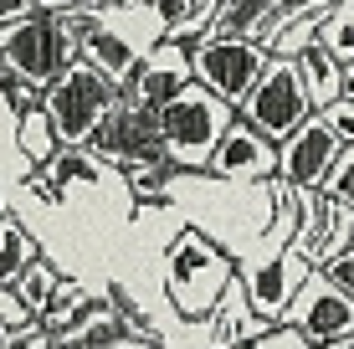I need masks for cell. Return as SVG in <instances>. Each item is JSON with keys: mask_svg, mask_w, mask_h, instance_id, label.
<instances>
[{"mask_svg": "<svg viewBox=\"0 0 354 349\" xmlns=\"http://www.w3.org/2000/svg\"><path fill=\"white\" fill-rule=\"evenodd\" d=\"M236 283V257L201 226H180L165 247V298L180 323H205L226 287Z\"/></svg>", "mask_w": 354, "mask_h": 349, "instance_id": "6da1fadb", "label": "cell"}, {"mask_svg": "<svg viewBox=\"0 0 354 349\" xmlns=\"http://www.w3.org/2000/svg\"><path fill=\"white\" fill-rule=\"evenodd\" d=\"M77 62H82L77 26H72L62 10H36L21 26L0 31V67L16 72V77H31L36 88H52Z\"/></svg>", "mask_w": 354, "mask_h": 349, "instance_id": "7a4b0ae2", "label": "cell"}, {"mask_svg": "<svg viewBox=\"0 0 354 349\" xmlns=\"http://www.w3.org/2000/svg\"><path fill=\"white\" fill-rule=\"evenodd\" d=\"M236 108L226 98H216L211 88H201V82H190L185 93H180L169 108H160V124H165V149L169 160L180 164V175L185 170H205L216 154V144L226 139V129L236 124Z\"/></svg>", "mask_w": 354, "mask_h": 349, "instance_id": "3957f363", "label": "cell"}, {"mask_svg": "<svg viewBox=\"0 0 354 349\" xmlns=\"http://www.w3.org/2000/svg\"><path fill=\"white\" fill-rule=\"evenodd\" d=\"M118 98H124V88L113 77H103L93 62H77L67 77H57L46 88V118L62 134V149H88V139L97 134V124Z\"/></svg>", "mask_w": 354, "mask_h": 349, "instance_id": "277c9868", "label": "cell"}, {"mask_svg": "<svg viewBox=\"0 0 354 349\" xmlns=\"http://www.w3.org/2000/svg\"><path fill=\"white\" fill-rule=\"evenodd\" d=\"M88 154H93L97 164H113L118 175L139 170V164L169 160L160 113H154V108H144V103H133L129 93H124V98L108 108V118L97 124V134L88 139Z\"/></svg>", "mask_w": 354, "mask_h": 349, "instance_id": "5b68a950", "label": "cell"}, {"mask_svg": "<svg viewBox=\"0 0 354 349\" xmlns=\"http://www.w3.org/2000/svg\"><path fill=\"white\" fill-rule=\"evenodd\" d=\"M236 113H241V124H252L257 134H267L272 144H283V139L298 134L319 108H313L308 88H303V77H298V62L272 57V67L262 72V82L252 88V98L241 103Z\"/></svg>", "mask_w": 354, "mask_h": 349, "instance_id": "8992f818", "label": "cell"}, {"mask_svg": "<svg viewBox=\"0 0 354 349\" xmlns=\"http://www.w3.org/2000/svg\"><path fill=\"white\" fill-rule=\"evenodd\" d=\"M195 82L211 88L216 98H226L231 108H241L252 98V88L262 82V72L272 67V52L262 41H231V36H201L190 46Z\"/></svg>", "mask_w": 354, "mask_h": 349, "instance_id": "52a82bcc", "label": "cell"}, {"mask_svg": "<svg viewBox=\"0 0 354 349\" xmlns=\"http://www.w3.org/2000/svg\"><path fill=\"white\" fill-rule=\"evenodd\" d=\"M236 272H241V283H247L252 308H257L267 323H283L288 308H292V298L303 293V283H308L319 267H313L298 247H283V252H272V257L236 262Z\"/></svg>", "mask_w": 354, "mask_h": 349, "instance_id": "ba28073f", "label": "cell"}, {"mask_svg": "<svg viewBox=\"0 0 354 349\" xmlns=\"http://www.w3.org/2000/svg\"><path fill=\"white\" fill-rule=\"evenodd\" d=\"M339 154H344V139L328 129L324 113H313L292 139L277 144V180H288V185L303 190V196H319Z\"/></svg>", "mask_w": 354, "mask_h": 349, "instance_id": "9c48e42d", "label": "cell"}, {"mask_svg": "<svg viewBox=\"0 0 354 349\" xmlns=\"http://www.w3.org/2000/svg\"><path fill=\"white\" fill-rule=\"evenodd\" d=\"M283 323L303 329L319 349L324 344H339V339H354V298L339 293L324 272H313V278L303 283V293L292 298V308H288Z\"/></svg>", "mask_w": 354, "mask_h": 349, "instance_id": "30bf717a", "label": "cell"}, {"mask_svg": "<svg viewBox=\"0 0 354 349\" xmlns=\"http://www.w3.org/2000/svg\"><path fill=\"white\" fill-rule=\"evenodd\" d=\"M195 82V62H190V46L185 41H165L160 46H149V52H144V62L133 67V77H129V98L133 103H144V108H154V113H160V108H169L180 98V93H185Z\"/></svg>", "mask_w": 354, "mask_h": 349, "instance_id": "8fae6325", "label": "cell"}, {"mask_svg": "<svg viewBox=\"0 0 354 349\" xmlns=\"http://www.w3.org/2000/svg\"><path fill=\"white\" fill-rule=\"evenodd\" d=\"M205 175L226 180V185H267V180H277V144L236 118V124L226 129V139L216 144Z\"/></svg>", "mask_w": 354, "mask_h": 349, "instance_id": "7c38bea8", "label": "cell"}, {"mask_svg": "<svg viewBox=\"0 0 354 349\" xmlns=\"http://www.w3.org/2000/svg\"><path fill=\"white\" fill-rule=\"evenodd\" d=\"M267 329H272V323H267L257 308H252L247 283H241V272H236V283L226 287V298L216 303V314H211V349H241V344H257Z\"/></svg>", "mask_w": 354, "mask_h": 349, "instance_id": "4fadbf2b", "label": "cell"}, {"mask_svg": "<svg viewBox=\"0 0 354 349\" xmlns=\"http://www.w3.org/2000/svg\"><path fill=\"white\" fill-rule=\"evenodd\" d=\"M292 62H298V77H303V88H308V98H313V108H319V113L344 98V62H339L324 41L303 46Z\"/></svg>", "mask_w": 354, "mask_h": 349, "instance_id": "5bb4252c", "label": "cell"}, {"mask_svg": "<svg viewBox=\"0 0 354 349\" xmlns=\"http://www.w3.org/2000/svg\"><path fill=\"white\" fill-rule=\"evenodd\" d=\"M272 10H277V0H221V6L211 10V36H231V41H262Z\"/></svg>", "mask_w": 354, "mask_h": 349, "instance_id": "9a60e30c", "label": "cell"}, {"mask_svg": "<svg viewBox=\"0 0 354 349\" xmlns=\"http://www.w3.org/2000/svg\"><path fill=\"white\" fill-rule=\"evenodd\" d=\"M16 144H21V160H26V170H41V164H52L57 154H62V134H57V124L46 118V108H36V113L21 118Z\"/></svg>", "mask_w": 354, "mask_h": 349, "instance_id": "2e32d148", "label": "cell"}, {"mask_svg": "<svg viewBox=\"0 0 354 349\" xmlns=\"http://www.w3.org/2000/svg\"><path fill=\"white\" fill-rule=\"evenodd\" d=\"M36 257H41V252H36L31 232L16 221V216H6V221H0V287H16V278Z\"/></svg>", "mask_w": 354, "mask_h": 349, "instance_id": "e0dca14e", "label": "cell"}, {"mask_svg": "<svg viewBox=\"0 0 354 349\" xmlns=\"http://www.w3.org/2000/svg\"><path fill=\"white\" fill-rule=\"evenodd\" d=\"M129 200H139V206H165L169 190L180 185V164L175 160H160V164H139V170H129Z\"/></svg>", "mask_w": 354, "mask_h": 349, "instance_id": "ac0fdd59", "label": "cell"}, {"mask_svg": "<svg viewBox=\"0 0 354 349\" xmlns=\"http://www.w3.org/2000/svg\"><path fill=\"white\" fill-rule=\"evenodd\" d=\"M319 196H324V190H319ZM349 247H354V211L324 196V236H319V247H313V267L334 262L339 252H349Z\"/></svg>", "mask_w": 354, "mask_h": 349, "instance_id": "d6986e66", "label": "cell"}, {"mask_svg": "<svg viewBox=\"0 0 354 349\" xmlns=\"http://www.w3.org/2000/svg\"><path fill=\"white\" fill-rule=\"evenodd\" d=\"M62 283H67V278L57 272V262H52V257H36L31 267L16 278V293H21V303H26L31 314H36V323H41V308L57 298V287H62Z\"/></svg>", "mask_w": 354, "mask_h": 349, "instance_id": "ffe728a7", "label": "cell"}, {"mask_svg": "<svg viewBox=\"0 0 354 349\" xmlns=\"http://www.w3.org/2000/svg\"><path fill=\"white\" fill-rule=\"evenodd\" d=\"M319 41H324V46H328V52H334L344 67L354 62V0H339V6L324 16Z\"/></svg>", "mask_w": 354, "mask_h": 349, "instance_id": "44dd1931", "label": "cell"}, {"mask_svg": "<svg viewBox=\"0 0 354 349\" xmlns=\"http://www.w3.org/2000/svg\"><path fill=\"white\" fill-rule=\"evenodd\" d=\"M324 196L354 211V144H344V154L334 160V170H328V180H324Z\"/></svg>", "mask_w": 354, "mask_h": 349, "instance_id": "7402d4cb", "label": "cell"}, {"mask_svg": "<svg viewBox=\"0 0 354 349\" xmlns=\"http://www.w3.org/2000/svg\"><path fill=\"white\" fill-rule=\"evenodd\" d=\"M0 323H6V329H16L21 339L41 329V323H36V314H31L26 303H21V293H16V287H0Z\"/></svg>", "mask_w": 354, "mask_h": 349, "instance_id": "603a6c76", "label": "cell"}, {"mask_svg": "<svg viewBox=\"0 0 354 349\" xmlns=\"http://www.w3.org/2000/svg\"><path fill=\"white\" fill-rule=\"evenodd\" d=\"M257 349H319V344H313L303 329H292V323H272V329L257 339Z\"/></svg>", "mask_w": 354, "mask_h": 349, "instance_id": "cb8c5ba5", "label": "cell"}, {"mask_svg": "<svg viewBox=\"0 0 354 349\" xmlns=\"http://www.w3.org/2000/svg\"><path fill=\"white\" fill-rule=\"evenodd\" d=\"M319 272H324V278L339 287V293H349V298H354V247H349V252H339L334 262H324Z\"/></svg>", "mask_w": 354, "mask_h": 349, "instance_id": "d4e9b609", "label": "cell"}, {"mask_svg": "<svg viewBox=\"0 0 354 349\" xmlns=\"http://www.w3.org/2000/svg\"><path fill=\"white\" fill-rule=\"evenodd\" d=\"M324 118H328V129H334L344 144H354V98H339L334 108H324Z\"/></svg>", "mask_w": 354, "mask_h": 349, "instance_id": "484cf974", "label": "cell"}, {"mask_svg": "<svg viewBox=\"0 0 354 349\" xmlns=\"http://www.w3.org/2000/svg\"><path fill=\"white\" fill-rule=\"evenodd\" d=\"M36 0H0V31H10V26H21L26 16H36Z\"/></svg>", "mask_w": 354, "mask_h": 349, "instance_id": "4316f807", "label": "cell"}, {"mask_svg": "<svg viewBox=\"0 0 354 349\" xmlns=\"http://www.w3.org/2000/svg\"><path fill=\"white\" fill-rule=\"evenodd\" d=\"M0 349H21V334L6 329V323H0Z\"/></svg>", "mask_w": 354, "mask_h": 349, "instance_id": "83f0119b", "label": "cell"}, {"mask_svg": "<svg viewBox=\"0 0 354 349\" xmlns=\"http://www.w3.org/2000/svg\"><path fill=\"white\" fill-rule=\"evenodd\" d=\"M344 98H354V62L344 67Z\"/></svg>", "mask_w": 354, "mask_h": 349, "instance_id": "f1b7e54d", "label": "cell"}, {"mask_svg": "<svg viewBox=\"0 0 354 349\" xmlns=\"http://www.w3.org/2000/svg\"><path fill=\"white\" fill-rule=\"evenodd\" d=\"M6 216H10V206H6V190H0V221H6Z\"/></svg>", "mask_w": 354, "mask_h": 349, "instance_id": "f546056e", "label": "cell"}, {"mask_svg": "<svg viewBox=\"0 0 354 349\" xmlns=\"http://www.w3.org/2000/svg\"><path fill=\"white\" fill-rule=\"evenodd\" d=\"M241 349H257V344H241Z\"/></svg>", "mask_w": 354, "mask_h": 349, "instance_id": "4dcf8cb0", "label": "cell"}]
</instances>
